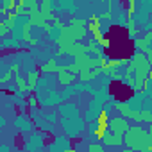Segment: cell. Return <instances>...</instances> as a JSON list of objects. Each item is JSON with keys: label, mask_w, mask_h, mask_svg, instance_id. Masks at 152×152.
Here are the masks:
<instances>
[{"label": "cell", "mask_w": 152, "mask_h": 152, "mask_svg": "<svg viewBox=\"0 0 152 152\" xmlns=\"http://www.w3.org/2000/svg\"><path fill=\"white\" fill-rule=\"evenodd\" d=\"M143 38H145V39H147V41L150 43V41H152V31H148V32H147V34H145Z\"/></svg>", "instance_id": "38"}, {"label": "cell", "mask_w": 152, "mask_h": 152, "mask_svg": "<svg viewBox=\"0 0 152 152\" xmlns=\"http://www.w3.org/2000/svg\"><path fill=\"white\" fill-rule=\"evenodd\" d=\"M38 79H39V72H32V73L27 75V83H29V86H31L32 91H34V88L38 84Z\"/></svg>", "instance_id": "18"}, {"label": "cell", "mask_w": 152, "mask_h": 152, "mask_svg": "<svg viewBox=\"0 0 152 152\" xmlns=\"http://www.w3.org/2000/svg\"><path fill=\"white\" fill-rule=\"evenodd\" d=\"M68 27H70L72 38H73L75 41H81V39L86 36V32H88V27H73V25H68Z\"/></svg>", "instance_id": "10"}, {"label": "cell", "mask_w": 152, "mask_h": 152, "mask_svg": "<svg viewBox=\"0 0 152 152\" xmlns=\"http://www.w3.org/2000/svg\"><path fill=\"white\" fill-rule=\"evenodd\" d=\"M148 136H150V141H152V125H150V129H148Z\"/></svg>", "instance_id": "40"}, {"label": "cell", "mask_w": 152, "mask_h": 152, "mask_svg": "<svg viewBox=\"0 0 152 152\" xmlns=\"http://www.w3.org/2000/svg\"><path fill=\"white\" fill-rule=\"evenodd\" d=\"M2 7H6L7 11H9V9H11V11H16L18 4L15 2V0H4V4H2Z\"/></svg>", "instance_id": "23"}, {"label": "cell", "mask_w": 152, "mask_h": 152, "mask_svg": "<svg viewBox=\"0 0 152 152\" xmlns=\"http://www.w3.org/2000/svg\"><path fill=\"white\" fill-rule=\"evenodd\" d=\"M115 107L122 113L124 118H129V120H132V122H136V124H141V122H143L141 111H134V109H131V107H129L127 104H124V102H115Z\"/></svg>", "instance_id": "2"}, {"label": "cell", "mask_w": 152, "mask_h": 152, "mask_svg": "<svg viewBox=\"0 0 152 152\" xmlns=\"http://www.w3.org/2000/svg\"><path fill=\"white\" fill-rule=\"evenodd\" d=\"M107 64H109V68L115 72V70H118L120 66H124V64H129V59H125V57H113V59H107Z\"/></svg>", "instance_id": "13"}, {"label": "cell", "mask_w": 152, "mask_h": 152, "mask_svg": "<svg viewBox=\"0 0 152 152\" xmlns=\"http://www.w3.org/2000/svg\"><path fill=\"white\" fill-rule=\"evenodd\" d=\"M141 116H143V122H148V124L152 125V113H150V111L143 109V111H141Z\"/></svg>", "instance_id": "29"}, {"label": "cell", "mask_w": 152, "mask_h": 152, "mask_svg": "<svg viewBox=\"0 0 152 152\" xmlns=\"http://www.w3.org/2000/svg\"><path fill=\"white\" fill-rule=\"evenodd\" d=\"M25 6H27V9H29L31 13H36V11H39V4L36 2V0H25Z\"/></svg>", "instance_id": "22"}, {"label": "cell", "mask_w": 152, "mask_h": 152, "mask_svg": "<svg viewBox=\"0 0 152 152\" xmlns=\"http://www.w3.org/2000/svg\"><path fill=\"white\" fill-rule=\"evenodd\" d=\"M134 11H136V0H129V18L131 15H134Z\"/></svg>", "instance_id": "33"}, {"label": "cell", "mask_w": 152, "mask_h": 152, "mask_svg": "<svg viewBox=\"0 0 152 152\" xmlns=\"http://www.w3.org/2000/svg\"><path fill=\"white\" fill-rule=\"evenodd\" d=\"M97 124H109L107 111H100V115H99V118H97Z\"/></svg>", "instance_id": "26"}, {"label": "cell", "mask_w": 152, "mask_h": 152, "mask_svg": "<svg viewBox=\"0 0 152 152\" xmlns=\"http://www.w3.org/2000/svg\"><path fill=\"white\" fill-rule=\"evenodd\" d=\"M122 152H145V150H132V148H124Z\"/></svg>", "instance_id": "39"}, {"label": "cell", "mask_w": 152, "mask_h": 152, "mask_svg": "<svg viewBox=\"0 0 152 152\" xmlns=\"http://www.w3.org/2000/svg\"><path fill=\"white\" fill-rule=\"evenodd\" d=\"M18 70H20V64H18V63H13V64L9 66V72H11V73L15 75V77L18 75Z\"/></svg>", "instance_id": "32"}, {"label": "cell", "mask_w": 152, "mask_h": 152, "mask_svg": "<svg viewBox=\"0 0 152 152\" xmlns=\"http://www.w3.org/2000/svg\"><path fill=\"white\" fill-rule=\"evenodd\" d=\"M73 79H75V75H72L68 72V64H59V70H57V81H59V84L61 86H68V84L73 83Z\"/></svg>", "instance_id": "4"}, {"label": "cell", "mask_w": 152, "mask_h": 152, "mask_svg": "<svg viewBox=\"0 0 152 152\" xmlns=\"http://www.w3.org/2000/svg\"><path fill=\"white\" fill-rule=\"evenodd\" d=\"M124 136L122 132H115V131H107V134L104 136V145H111V147H116V145H122L124 143Z\"/></svg>", "instance_id": "5"}, {"label": "cell", "mask_w": 152, "mask_h": 152, "mask_svg": "<svg viewBox=\"0 0 152 152\" xmlns=\"http://www.w3.org/2000/svg\"><path fill=\"white\" fill-rule=\"evenodd\" d=\"M39 13L43 15L45 22H54L57 18L54 15V9H52V2H50V0H43V2L39 4Z\"/></svg>", "instance_id": "6"}, {"label": "cell", "mask_w": 152, "mask_h": 152, "mask_svg": "<svg viewBox=\"0 0 152 152\" xmlns=\"http://www.w3.org/2000/svg\"><path fill=\"white\" fill-rule=\"evenodd\" d=\"M129 129H131V127H129V122H127L124 116H116V118L109 120V131H115V132H122V134H125Z\"/></svg>", "instance_id": "3"}, {"label": "cell", "mask_w": 152, "mask_h": 152, "mask_svg": "<svg viewBox=\"0 0 152 152\" xmlns=\"http://www.w3.org/2000/svg\"><path fill=\"white\" fill-rule=\"evenodd\" d=\"M29 23H31L32 27H41V29H43V25L48 23V22H45L43 15H41L39 11H36V13H32V15L29 16Z\"/></svg>", "instance_id": "9"}, {"label": "cell", "mask_w": 152, "mask_h": 152, "mask_svg": "<svg viewBox=\"0 0 152 152\" xmlns=\"http://www.w3.org/2000/svg\"><path fill=\"white\" fill-rule=\"evenodd\" d=\"M9 31H11V29L7 27V23H6V22H0V36H2V38H4V36H7V34H9Z\"/></svg>", "instance_id": "27"}, {"label": "cell", "mask_w": 152, "mask_h": 152, "mask_svg": "<svg viewBox=\"0 0 152 152\" xmlns=\"http://www.w3.org/2000/svg\"><path fill=\"white\" fill-rule=\"evenodd\" d=\"M125 27H127L129 38H131V39H134V38H136V34H138V29H136V23H134V20H132V18H129V20H127V25H125Z\"/></svg>", "instance_id": "17"}, {"label": "cell", "mask_w": 152, "mask_h": 152, "mask_svg": "<svg viewBox=\"0 0 152 152\" xmlns=\"http://www.w3.org/2000/svg\"><path fill=\"white\" fill-rule=\"evenodd\" d=\"M150 79H152V70H150V73H148V81H150Z\"/></svg>", "instance_id": "42"}, {"label": "cell", "mask_w": 152, "mask_h": 152, "mask_svg": "<svg viewBox=\"0 0 152 152\" xmlns=\"http://www.w3.org/2000/svg\"><path fill=\"white\" fill-rule=\"evenodd\" d=\"M11 77H13V73H11V72H6V73L2 75V77H0V83H2V84H6V83L11 79Z\"/></svg>", "instance_id": "34"}, {"label": "cell", "mask_w": 152, "mask_h": 152, "mask_svg": "<svg viewBox=\"0 0 152 152\" xmlns=\"http://www.w3.org/2000/svg\"><path fill=\"white\" fill-rule=\"evenodd\" d=\"M145 56H147V59H148V63H150V66H152V48H148V50L145 52Z\"/></svg>", "instance_id": "37"}, {"label": "cell", "mask_w": 152, "mask_h": 152, "mask_svg": "<svg viewBox=\"0 0 152 152\" xmlns=\"http://www.w3.org/2000/svg\"><path fill=\"white\" fill-rule=\"evenodd\" d=\"M16 20H18V15L15 13V11H11L9 15H7V20H6V23H7V27L13 31L15 29V23H16Z\"/></svg>", "instance_id": "19"}, {"label": "cell", "mask_w": 152, "mask_h": 152, "mask_svg": "<svg viewBox=\"0 0 152 152\" xmlns=\"http://www.w3.org/2000/svg\"><path fill=\"white\" fill-rule=\"evenodd\" d=\"M31 23L27 22L23 27H22V39L25 41V43H29V45H38V38H32L31 36Z\"/></svg>", "instance_id": "8"}, {"label": "cell", "mask_w": 152, "mask_h": 152, "mask_svg": "<svg viewBox=\"0 0 152 152\" xmlns=\"http://www.w3.org/2000/svg\"><path fill=\"white\" fill-rule=\"evenodd\" d=\"M84 54H88V45H84V43H73L68 50V56H72L73 59L79 56H84Z\"/></svg>", "instance_id": "7"}, {"label": "cell", "mask_w": 152, "mask_h": 152, "mask_svg": "<svg viewBox=\"0 0 152 152\" xmlns=\"http://www.w3.org/2000/svg\"><path fill=\"white\" fill-rule=\"evenodd\" d=\"M124 143L127 145V148H132V150H145V152H147V147L152 145L150 136H148V131H145V129L140 127V125H134V127H131V129L125 132Z\"/></svg>", "instance_id": "1"}, {"label": "cell", "mask_w": 152, "mask_h": 152, "mask_svg": "<svg viewBox=\"0 0 152 152\" xmlns=\"http://www.w3.org/2000/svg\"><path fill=\"white\" fill-rule=\"evenodd\" d=\"M16 84H18V91L20 93H23V95H32V90H31V86H29V83H27V79H23V77H20V75H16Z\"/></svg>", "instance_id": "11"}, {"label": "cell", "mask_w": 152, "mask_h": 152, "mask_svg": "<svg viewBox=\"0 0 152 152\" xmlns=\"http://www.w3.org/2000/svg\"><path fill=\"white\" fill-rule=\"evenodd\" d=\"M111 81H116V83H118V81H124V75L116 70V72H113V73H111Z\"/></svg>", "instance_id": "31"}, {"label": "cell", "mask_w": 152, "mask_h": 152, "mask_svg": "<svg viewBox=\"0 0 152 152\" xmlns=\"http://www.w3.org/2000/svg\"><path fill=\"white\" fill-rule=\"evenodd\" d=\"M107 134V131L106 129H100V127H97V129H93V136L97 138V140H104V136Z\"/></svg>", "instance_id": "24"}, {"label": "cell", "mask_w": 152, "mask_h": 152, "mask_svg": "<svg viewBox=\"0 0 152 152\" xmlns=\"http://www.w3.org/2000/svg\"><path fill=\"white\" fill-rule=\"evenodd\" d=\"M29 106L31 107H38V99L34 95H29Z\"/></svg>", "instance_id": "35"}, {"label": "cell", "mask_w": 152, "mask_h": 152, "mask_svg": "<svg viewBox=\"0 0 152 152\" xmlns=\"http://www.w3.org/2000/svg\"><path fill=\"white\" fill-rule=\"evenodd\" d=\"M68 72H70L72 75H79V73H81V70H79V66H77V64H75V63H70V64H68Z\"/></svg>", "instance_id": "28"}, {"label": "cell", "mask_w": 152, "mask_h": 152, "mask_svg": "<svg viewBox=\"0 0 152 152\" xmlns=\"http://www.w3.org/2000/svg\"><path fill=\"white\" fill-rule=\"evenodd\" d=\"M88 31H90L91 34H95V32H99V31H100V18H99L97 15H93V16L90 18V25H88Z\"/></svg>", "instance_id": "15"}, {"label": "cell", "mask_w": 152, "mask_h": 152, "mask_svg": "<svg viewBox=\"0 0 152 152\" xmlns=\"http://www.w3.org/2000/svg\"><path fill=\"white\" fill-rule=\"evenodd\" d=\"M88 152H104V145L102 143H91Z\"/></svg>", "instance_id": "25"}, {"label": "cell", "mask_w": 152, "mask_h": 152, "mask_svg": "<svg viewBox=\"0 0 152 152\" xmlns=\"http://www.w3.org/2000/svg\"><path fill=\"white\" fill-rule=\"evenodd\" d=\"M100 73H102V68H93V70H88V72L79 73V79L81 81H91V79H95L97 75H100Z\"/></svg>", "instance_id": "12"}, {"label": "cell", "mask_w": 152, "mask_h": 152, "mask_svg": "<svg viewBox=\"0 0 152 152\" xmlns=\"http://www.w3.org/2000/svg\"><path fill=\"white\" fill-rule=\"evenodd\" d=\"M124 83H127L131 90H136V79H134V75H129V73H124Z\"/></svg>", "instance_id": "21"}, {"label": "cell", "mask_w": 152, "mask_h": 152, "mask_svg": "<svg viewBox=\"0 0 152 152\" xmlns=\"http://www.w3.org/2000/svg\"><path fill=\"white\" fill-rule=\"evenodd\" d=\"M64 152H75V148H66Z\"/></svg>", "instance_id": "41"}, {"label": "cell", "mask_w": 152, "mask_h": 152, "mask_svg": "<svg viewBox=\"0 0 152 152\" xmlns=\"http://www.w3.org/2000/svg\"><path fill=\"white\" fill-rule=\"evenodd\" d=\"M134 47L138 48V52L145 54V52L148 50V41H147L145 38H136V39H134Z\"/></svg>", "instance_id": "16"}, {"label": "cell", "mask_w": 152, "mask_h": 152, "mask_svg": "<svg viewBox=\"0 0 152 152\" xmlns=\"http://www.w3.org/2000/svg\"><path fill=\"white\" fill-rule=\"evenodd\" d=\"M99 18H100V20H109V18H111V11L107 9V11H106V13H102Z\"/></svg>", "instance_id": "36"}, {"label": "cell", "mask_w": 152, "mask_h": 152, "mask_svg": "<svg viewBox=\"0 0 152 152\" xmlns=\"http://www.w3.org/2000/svg\"><path fill=\"white\" fill-rule=\"evenodd\" d=\"M70 25H73V27H88V25H90V20H83V18H72V20H70Z\"/></svg>", "instance_id": "20"}, {"label": "cell", "mask_w": 152, "mask_h": 152, "mask_svg": "<svg viewBox=\"0 0 152 152\" xmlns=\"http://www.w3.org/2000/svg\"><path fill=\"white\" fill-rule=\"evenodd\" d=\"M57 70H59V64L56 63V59L52 57V59H48L43 66H41V72L43 73H52V72H56L57 73Z\"/></svg>", "instance_id": "14"}, {"label": "cell", "mask_w": 152, "mask_h": 152, "mask_svg": "<svg viewBox=\"0 0 152 152\" xmlns=\"http://www.w3.org/2000/svg\"><path fill=\"white\" fill-rule=\"evenodd\" d=\"M52 25H54L56 29H59V31H63V29H64V23H63V20H61L59 16H57V18H56L54 22H52Z\"/></svg>", "instance_id": "30"}]
</instances>
